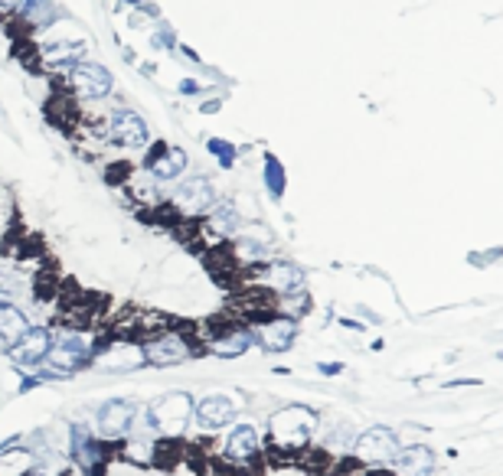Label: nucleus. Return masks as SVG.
Wrapping results in <instances>:
<instances>
[{
    "label": "nucleus",
    "instance_id": "10",
    "mask_svg": "<svg viewBox=\"0 0 503 476\" xmlns=\"http://www.w3.org/2000/svg\"><path fill=\"white\" fill-rule=\"evenodd\" d=\"M233 414H235V404L226 395H213V398L200 402V408H196V418H200L203 428H223L226 421H233Z\"/></svg>",
    "mask_w": 503,
    "mask_h": 476
},
{
    "label": "nucleus",
    "instance_id": "12",
    "mask_svg": "<svg viewBox=\"0 0 503 476\" xmlns=\"http://www.w3.org/2000/svg\"><path fill=\"white\" fill-rule=\"evenodd\" d=\"M392 460L399 463L402 476H429L431 463H435L429 447H405V450H399Z\"/></svg>",
    "mask_w": 503,
    "mask_h": 476
},
{
    "label": "nucleus",
    "instance_id": "3",
    "mask_svg": "<svg viewBox=\"0 0 503 476\" xmlns=\"http://www.w3.org/2000/svg\"><path fill=\"white\" fill-rule=\"evenodd\" d=\"M396 454H399V440H396V434L389 428L366 430L356 440V457L370 460V463H389Z\"/></svg>",
    "mask_w": 503,
    "mask_h": 476
},
{
    "label": "nucleus",
    "instance_id": "13",
    "mask_svg": "<svg viewBox=\"0 0 503 476\" xmlns=\"http://www.w3.org/2000/svg\"><path fill=\"white\" fill-rule=\"evenodd\" d=\"M255 450H259V438H255V430H252L249 424H239V428L229 434V440H226V454L233 460H252Z\"/></svg>",
    "mask_w": 503,
    "mask_h": 476
},
{
    "label": "nucleus",
    "instance_id": "7",
    "mask_svg": "<svg viewBox=\"0 0 503 476\" xmlns=\"http://www.w3.org/2000/svg\"><path fill=\"white\" fill-rule=\"evenodd\" d=\"M134 421H138V412H134V404L131 402L105 404L102 414H98V428H102L108 438H122V434H128Z\"/></svg>",
    "mask_w": 503,
    "mask_h": 476
},
{
    "label": "nucleus",
    "instance_id": "5",
    "mask_svg": "<svg viewBox=\"0 0 503 476\" xmlns=\"http://www.w3.org/2000/svg\"><path fill=\"white\" fill-rule=\"evenodd\" d=\"M141 356L154 362V366H174V362H183L190 356V346L180 336H174V333H164V336H158L154 343L141 349Z\"/></svg>",
    "mask_w": 503,
    "mask_h": 476
},
{
    "label": "nucleus",
    "instance_id": "1",
    "mask_svg": "<svg viewBox=\"0 0 503 476\" xmlns=\"http://www.w3.org/2000/svg\"><path fill=\"white\" fill-rule=\"evenodd\" d=\"M317 428V414L311 412V408H301V404H294V408H281L278 414H271L269 421V438L275 447H304L311 440V434H314Z\"/></svg>",
    "mask_w": 503,
    "mask_h": 476
},
{
    "label": "nucleus",
    "instance_id": "8",
    "mask_svg": "<svg viewBox=\"0 0 503 476\" xmlns=\"http://www.w3.org/2000/svg\"><path fill=\"white\" fill-rule=\"evenodd\" d=\"M174 200H177V206L183 212H203L213 206V186L203 176H193V180H187V183L180 186Z\"/></svg>",
    "mask_w": 503,
    "mask_h": 476
},
{
    "label": "nucleus",
    "instance_id": "2",
    "mask_svg": "<svg viewBox=\"0 0 503 476\" xmlns=\"http://www.w3.org/2000/svg\"><path fill=\"white\" fill-rule=\"evenodd\" d=\"M190 412H193L190 395L170 392V395H164V398H158V402L150 404V421L158 424L164 434H180V430L187 428Z\"/></svg>",
    "mask_w": 503,
    "mask_h": 476
},
{
    "label": "nucleus",
    "instance_id": "14",
    "mask_svg": "<svg viewBox=\"0 0 503 476\" xmlns=\"http://www.w3.org/2000/svg\"><path fill=\"white\" fill-rule=\"evenodd\" d=\"M27 330H30L27 317H23L13 303H0V339H4L7 346H13Z\"/></svg>",
    "mask_w": 503,
    "mask_h": 476
},
{
    "label": "nucleus",
    "instance_id": "18",
    "mask_svg": "<svg viewBox=\"0 0 503 476\" xmlns=\"http://www.w3.org/2000/svg\"><path fill=\"white\" fill-rule=\"evenodd\" d=\"M249 333L239 330V333H229V336H219L213 339V353H219V356H239V353H245L249 349Z\"/></svg>",
    "mask_w": 503,
    "mask_h": 476
},
{
    "label": "nucleus",
    "instance_id": "9",
    "mask_svg": "<svg viewBox=\"0 0 503 476\" xmlns=\"http://www.w3.org/2000/svg\"><path fill=\"white\" fill-rule=\"evenodd\" d=\"M49 346H53V343H49L47 330H27L13 346H10V356L17 359V362H39V359H47Z\"/></svg>",
    "mask_w": 503,
    "mask_h": 476
},
{
    "label": "nucleus",
    "instance_id": "6",
    "mask_svg": "<svg viewBox=\"0 0 503 476\" xmlns=\"http://www.w3.org/2000/svg\"><path fill=\"white\" fill-rule=\"evenodd\" d=\"M112 140L124 147H144L148 144V124L134 111H118L112 118Z\"/></svg>",
    "mask_w": 503,
    "mask_h": 476
},
{
    "label": "nucleus",
    "instance_id": "4",
    "mask_svg": "<svg viewBox=\"0 0 503 476\" xmlns=\"http://www.w3.org/2000/svg\"><path fill=\"white\" fill-rule=\"evenodd\" d=\"M72 85L75 92L85 95V98H105V95L112 92V75L108 69L95 63H79L72 69Z\"/></svg>",
    "mask_w": 503,
    "mask_h": 476
},
{
    "label": "nucleus",
    "instance_id": "17",
    "mask_svg": "<svg viewBox=\"0 0 503 476\" xmlns=\"http://www.w3.org/2000/svg\"><path fill=\"white\" fill-rule=\"evenodd\" d=\"M265 277H269V285L281 293L294 291V285H301V271L294 265H271Z\"/></svg>",
    "mask_w": 503,
    "mask_h": 476
},
{
    "label": "nucleus",
    "instance_id": "20",
    "mask_svg": "<svg viewBox=\"0 0 503 476\" xmlns=\"http://www.w3.org/2000/svg\"><path fill=\"white\" fill-rule=\"evenodd\" d=\"M23 4H27V0H0V7L4 10H20Z\"/></svg>",
    "mask_w": 503,
    "mask_h": 476
},
{
    "label": "nucleus",
    "instance_id": "11",
    "mask_svg": "<svg viewBox=\"0 0 503 476\" xmlns=\"http://www.w3.org/2000/svg\"><path fill=\"white\" fill-rule=\"evenodd\" d=\"M291 343H294V320H288V317L269 320L265 327H261V346L265 349L281 353V349H288Z\"/></svg>",
    "mask_w": 503,
    "mask_h": 476
},
{
    "label": "nucleus",
    "instance_id": "15",
    "mask_svg": "<svg viewBox=\"0 0 503 476\" xmlns=\"http://www.w3.org/2000/svg\"><path fill=\"white\" fill-rule=\"evenodd\" d=\"M183 166H187V154L177 150V147L160 150V154L150 160V170H154V176H160V180H170V176L183 174Z\"/></svg>",
    "mask_w": 503,
    "mask_h": 476
},
{
    "label": "nucleus",
    "instance_id": "19",
    "mask_svg": "<svg viewBox=\"0 0 503 476\" xmlns=\"http://www.w3.org/2000/svg\"><path fill=\"white\" fill-rule=\"evenodd\" d=\"M141 349L134 346H122V349H115V353H108V356L102 359V366H112V369H134L141 362Z\"/></svg>",
    "mask_w": 503,
    "mask_h": 476
},
{
    "label": "nucleus",
    "instance_id": "16",
    "mask_svg": "<svg viewBox=\"0 0 503 476\" xmlns=\"http://www.w3.org/2000/svg\"><path fill=\"white\" fill-rule=\"evenodd\" d=\"M33 470V454L23 447H10L0 454V476H27Z\"/></svg>",
    "mask_w": 503,
    "mask_h": 476
}]
</instances>
